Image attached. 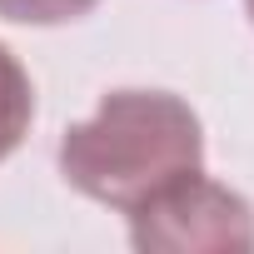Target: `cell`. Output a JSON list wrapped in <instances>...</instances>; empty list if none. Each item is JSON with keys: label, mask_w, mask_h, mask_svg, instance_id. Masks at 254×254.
<instances>
[{"label": "cell", "mask_w": 254, "mask_h": 254, "mask_svg": "<svg viewBox=\"0 0 254 254\" xmlns=\"http://www.w3.org/2000/svg\"><path fill=\"white\" fill-rule=\"evenodd\" d=\"M204 170L199 115L170 90H115L60 140V175L70 190L135 214L160 190Z\"/></svg>", "instance_id": "1"}, {"label": "cell", "mask_w": 254, "mask_h": 254, "mask_svg": "<svg viewBox=\"0 0 254 254\" xmlns=\"http://www.w3.org/2000/svg\"><path fill=\"white\" fill-rule=\"evenodd\" d=\"M130 239L145 254H244L254 249V209L199 170L140 204L130 214Z\"/></svg>", "instance_id": "2"}, {"label": "cell", "mask_w": 254, "mask_h": 254, "mask_svg": "<svg viewBox=\"0 0 254 254\" xmlns=\"http://www.w3.org/2000/svg\"><path fill=\"white\" fill-rule=\"evenodd\" d=\"M35 120V85L25 75V65L0 45V160H10Z\"/></svg>", "instance_id": "3"}, {"label": "cell", "mask_w": 254, "mask_h": 254, "mask_svg": "<svg viewBox=\"0 0 254 254\" xmlns=\"http://www.w3.org/2000/svg\"><path fill=\"white\" fill-rule=\"evenodd\" d=\"M100 5V0H0V15L15 25H65L80 20Z\"/></svg>", "instance_id": "4"}, {"label": "cell", "mask_w": 254, "mask_h": 254, "mask_svg": "<svg viewBox=\"0 0 254 254\" xmlns=\"http://www.w3.org/2000/svg\"><path fill=\"white\" fill-rule=\"evenodd\" d=\"M244 5H249V20H254V0H244Z\"/></svg>", "instance_id": "5"}]
</instances>
